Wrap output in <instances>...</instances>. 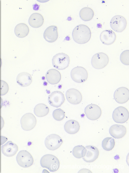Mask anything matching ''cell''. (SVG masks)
<instances>
[{"instance_id": "1", "label": "cell", "mask_w": 129, "mask_h": 173, "mask_svg": "<svg viewBox=\"0 0 129 173\" xmlns=\"http://www.w3.org/2000/svg\"><path fill=\"white\" fill-rule=\"evenodd\" d=\"M72 35L73 40L75 42L83 44L89 41L91 33L88 27L84 25L81 24L77 25L73 29Z\"/></svg>"}, {"instance_id": "2", "label": "cell", "mask_w": 129, "mask_h": 173, "mask_svg": "<svg viewBox=\"0 0 129 173\" xmlns=\"http://www.w3.org/2000/svg\"><path fill=\"white\" fill-rule=\"evenodd\" d=\"M41 166L45 168L51 172L57 170L60 167V163L58 159L55 156L51 154L43 156L40 160Z\"/></svg>"}, {"instance_id": "3", "label": "cell", "mask_w": 129, "mask_h": 173, "mask_svg": "<svg viewBox=\"0 0 129 173\" xmlns=\"http://www.w3.org/2000/svg\"><path fill=\"white\" fill-rule=\"evenodd\" d=\"M52 60L53 67L59 70H64L67 68L70 61L69 56L63 53L56 54L53 57Z\"/></svg>"}, {"instance_id": "4", "label": "cell", "mask_w": 129, "mask_h": 173, "mask_svg": "<svg viewBox=\"0 0 129 173\" xmlns=\"http://www.w3.org/2000/svg\"><path fill=\"white\" fill-rule=\"evenodd\" d=\"M109 62L108 56L103 52H99L94 54L91 60V64L94 68L100 69L105 67Z\"/></svg>"}, {"instance_id": "5", "label": "cell", "mask_w": 129, "mask_h": 173, "mask_svg": "<svg viewBox=\"0 0 129 173\" xmlns=\"http://www.w3.org/2000/svg\"><path fill=\"white\" fill-rule=\"evenodd\" d=\"M16 160L20 166L24 168L30 167L34 162L31 155L25 150H21L19 152L16 157Z\"/></svg>"}, {"instance_id": "6", "label": "cell", "mask_w": 129, "mask_h": 173, "mask_svg": "<svg viewBox=\"0 0 129 173\" xmlns=\"http://www.w3.org/2000/svg\"><path fill=\"white\" fill-rule=\"evenodd\" d=\"M70 76L73 81L76 83H81L86 80L88 77V73L84 68L78 66L74 68L71 70Z\"/></svg>"}, {"instance_id": "7", "label": "cell", "mask_w": 129, "mask_h": 173, "mask_svg": "<svg viewBox=\"0 0 129 173\" xmlns=\"http://www.w3.org/2000/svg\"><path fill=\"white\" fill-rule=\"evenodd\" d=\"M112 117L113 120L116 123H124L128 119L129 112L125 107L120 106L116 108L114 110Z\"/></svg>"}, {"instance_id": "8", "label": "cell", "mask_w": 129, "mask_h": 173, "mask_svg": "<svg viewBox=\"0 0 129 173\" xmlns=\"http://www.w3.org/2000/svg\"><path fill=\"white\" fill-rule=\"evenodd\" d=\"M63 141L59 135L55 134L47 136L45 140L46 147L49 150H54L58 149L62 145Z\"/></svg>"}, {"instance_id": "9", "label": "cell", "mask_w": 129, "mask_h": 173, "mask_svg": "<svg viewBox=\"0 0 129 173\" xmlns=\"http://www.w3.org/2000/svg\"><path fill=\"white\" fill-rule=\"evenodd\" d=\"M111 27L115 31L121 32L125 28L127 22L125 18L120 15H116L111 19L110 23Z\"/></svg>"}, {"instance_id": "10", "label": "cell", "mask_w": 129, "mask_h": 173, "mask_svg": "<svg viewBox=\"0 0 129 173\" xmlns=\"http://www.w3.org/2000/svg\"><path fill=\"white\" fill-rule=\"evenodd\" d=\"M36 119L34 116L31 113H26L21 117L20 124L22 129L29 131L33 129L36 124Z\"/></svg>"}, {"instance_id": "11", "label": "cell", "mask_w": 129, "mask_h": 173, "mask_svg": "<svg viewBox=\"0 0 129 173\" xmlns=\"http://www.w3.org/2000/svg\"><path fill=\"white\" fill-rule=\"evenodd\" d=\"M65 99L64 94L61 92L56 91L51 92L48 97V101L51 106L58 108L64 103Z\"/></svg>"}, {"instance_id": "12", "label": "cell", "mask_w": 129, "mask_h": 173, "mask_svg": "<svg viewBox=\"0 0 129 173\" xmlns=\"http://www.w3.org/2000/svg\"><path fill=\"white\" fill-rule=\"evenodd\" d=\"M84 112L87 118L91 120H97L101 114L100 108L94 104H90L86 106Z\"/></svg>"}, {"instance_id": "13", "label": "cell", "mask_w": 129, "mask_h": 173, "mask_svg": "<svg viewBox=\"0 0 129 173\" xmlns=\"http://www.w3.org/2000/svg\"><path fill=\"white\" fill-rule=\"evenodd\" d=\"M114 98L117 103L122 104L127 102L129 99V91L127 88L121 87L117 89L115 91Z\"/></svg>"}, {"instance_id": "14", "label": "cell", "mask_w": 129, "mask_h": 173, "mask_svg": "<svg viewBox=\"0 0 129 173\" xmlns=\"http://www.w3.org/2000/svg\"><path fill=\"white\" fill-rule=\"evenodd\" d=\"M65 95L68 101L72 104H79L82 100V96L80 92L74 88H71L67 90Z\"/></svg>"}, {"instance_id": "15", "label": "cell", "mask_w": 129, "mask_h": 173, "mask_svg": "<svg viewBox=\"0 0 129 173\" xmlns=\"http://www.w3.org/2000/svg\"><path fill=\"white\" fill-rule=\"evenodd\" d=\"M43 36L47 42L50 43L55 42L58 37L57 27L55 26H49L44 31Z\"/></svg>"}, {"instance_id": "16", "label": "cell", "mask_w": 129, "mask_h": 173, "mask_svg": "<svg viewBox=\"0 0 129 173\" xmlns=\"http://www.w3.org/2000/svg\"><path fill=\"white\" fill-rule=\"evenodd\" d=\"M116 35L115 33L111 30L103 31L100 36V40L102 43L106 45L113 44L115 41Z\"/></svg>"}, {"instance_id": "17", "label": "cell", "mask_w": 129, "mask_h": 173, "mask_svg": "<svg viewBox=\"0 0 129 173\" xmlns=\"http://www.w3.org/2000/svg\"><path fill=\"white\" fill-rule=\"evenodd\" d=\"M87 151L86 155L82 159L87 162H92L98 158L99 151L97 148L92 145H88L85 147Z\"/></svg>"}, {"instance_id": "18", "label": "cell", "mask_w": 129, "mask_h": 173, "mask_svg": "<svg viewBox=\"0 0 129 173\" xmlns=\"http://www.w3.org/2000/svg\"><path fill=\"white\" fill-rule=\"evenodd\" d=\"M110 135L116 139L123 137L126 133V127L122 125L114 124L110 127L109 130Z\"/></svg>"}, {"instance_id": "19", "label": "cell", "mask_w": 129, "mask_h": 173, "mask_svg": "<svg viewBox=\"0 0 129 173\" xmlns=\"http://www.w3.org/2000/svg\"><path fill=\"white\" fill-rule=\"evenodd\" d=\"M18 149L17 145L11 141L7 142L2 145L1 147L2 153L7 157H12L15 155L18 150Z\"/></svg>"}, {"instance_id": "20", "label": "cell", "mask_w": 129, "mask_h": 173, "mask_svg": "<svg viewBox=\"0 0 129 173\" xmlns=\"http://www.w3.org/2000/svg\"><path fill=\"white\" fill-rule=\"evenodd\" d=\"M45 76L47 82L52 85L58 84L61 80V76L60 73L55 69H51L46 72Z\"/></svg>"}, {"instance_id": "21", "label": "cell", "mask_w": 129, "mask_h": 173, "mask_svg": "<svg viewBox=\"0 0 129 173\" xmlns=\"http://www.w3.org/2000/svg\"><path fill=\"white\" fill-rule=\"evenodd\" d=\"M28 22L31 27L35 28H38L41 26L43 23V17L39 13H34L30 17Z\"/></svg>"}, {"instance_id": "22", "label": "cell", "mask_w": 129, "mask_h": 173, "mask_svg": "<svg viewBox=\"0 0 129 173\" xmlns=\"http://www.w3.org/2000/svg\"><path fill=\"white\" fill-rule=\"evenodd\" d=\"M16 82L20 86L25 87L29 86L32 82V77L29 73L25 72L20 73L17 75Z\"/></svg>"}, {"instance_id": "23", "label": "cell", "mask_w": 129, "mask_h": 173, "mask_svg": "<svg viewBox=\"0 0 129 173\" xmlns=\"http://www.w3.org/2000/svg\"><path fill=\"white\" fill-rule=\"evenodd\" d=\"M65 131L67 133L73 134L76 133L79 131L80 126L78 122L74 120H71L67 121L64 126Z\"/></svg>"}, {"instance_id": "24", "label": "cell", "mask_w": 129, "mask_h": 173, "mask_svg": "<svg viewBox=\"0 0 129 173\" xmlns=\"http://www.w3.org/2000/svg\"><path fill=\"white\" fill-rule=\"evenodd\" d=\"M29 31L28 26L25 24L21 23L17 24L15 27L14 33L17 37L22 38L28 35Z\"/></svg>"}, {"instance_id": "25", "label": "cell", "mask_w": 129, "mask_h": 173, "mask_svg": "<svg viewBox=\"0 0 129 173\" xmlns=\"http://www.w3.org/2000/svg\"><path fill=\"white\" fill-rule=\"evenodd\" d=\"M49 109L45 104H39L35 107L34 111L35 115L38 117H42L46 116L48 113Z\"/></svg>"}, {"instance_id": "26", "label": "cell", "mask_w": 129, "mask_h": 173, "mask_svg": "<svg viewBox=\"0 0 129 173\" xmlns=\"http://www.w3.org/2000/svg\"><path fill=\"white\" fill-rule=\"evenodd\" d=\"M94 15V12L90 8L85 7L82 8L79 12V16L81 18L85 21L91 20Z\"/></svg>"}, {"instance_id": "27", "label": "cell", "mask_w": 129, "mask_h": 173, "mask_svg": "<svg viewBox=\"0 0 129 173\" xmlns=\"http://www.w3.org/2000/svg\"><path fill=\"white\" fill-rule=\"evenodd\" d=\"M86 153V149L82 145H78L75 146L72 151L73 156L77 158H80L84 157Z\"/></svg>"}, {"instance_id": "28", "label": "cell", "mask_w": 129, "mask_h": 173, "mask_svg": "<svg viewBox=\"0 0 129 173\" xmlns=\"http://www.w3.org/2000/svg\"><path fill=\"white\" fill-rule=\"evenodd\" d=\"M115 144L114 139L112 137H107L105 138L102 142V146L103 149L106 151L112 150Z\"/></svg>"}, {"instance_id": "29", "label": "cell", "mask_w": 129, "mask_h": 173, "mask_svg": "<svg viewBox=\"0 0 129 173\" xmlns=\"http://www.w3.org/2000/svg\"><path fill=\"white\" fill-rule=\"evenodd\" d=\"M52 114L54 118L56 120L59 121L62 120L65 116V112L60 108L54 110Z\"/></svg>"}, {"instance_id": "30", "label": "cell", "mask_w": 129, "mask_h": 173, "mask_svg": "<svg viewBox=\"0 0 129 173\" xmlns=\"http://www.w3.org/2000/svg\"><path fill=\"white\" fill-rule=\"evenodd\" d=\"M120 60L123 64L128 65H129V50H126L123 51L120 54Z\"/></svg>"}, {"instance_id": "31", "label": "cell", "mask_w": 129, "mask_h": 173, "mask_svg": "<svg viewBox=\"0 0 129 173\" xmlns=\"http://www.w3.org/2000/svg\"><path fill=\"white\" fill-rule=\"evenodd\" d=\"M9 87L5 81L1 80L0 81V95H3L6 94L8 91Z\"/></svg>"}]
</instances>
